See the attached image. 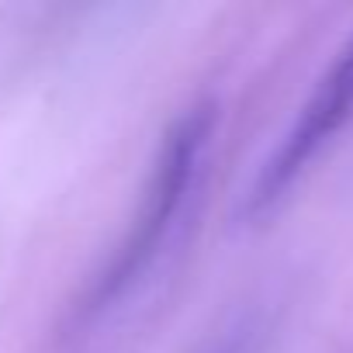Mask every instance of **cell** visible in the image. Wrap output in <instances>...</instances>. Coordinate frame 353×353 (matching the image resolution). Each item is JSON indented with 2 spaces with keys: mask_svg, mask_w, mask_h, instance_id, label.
Returning <instances> with one entry per match:
<instances>
[{
  "mask_svg": "<svg viewBox=\"0 0 353 353\" xmlns=\"http://www.w3.org/2000/svg\"><path fill=\"white\" fill-rule=\"evenodd\" d=\"M212 132H215V114L208 108H194L166 135V145L152 170L142 212H139L132 232L125 236V243L118 246L114 260L94 281V291L87 301L90 312H108L152 270L159 250L170 243L173 229L181 225L188 198L201 184L208 149H212Z\"/></svg>",
  "mask_w": 353,
  "mask_h": 353,
  "instance_id": "6da1fadb",
  "label": "cell"
},
{
  "mask_svg": "<svg viewBox=\"0 0 353 353\" xmlns=\"http://www.w3.org/2000/svg\"><path fill=\"white\" fill-rule=\"evenodd\" d=\"M353 118V35L339 49L329 73L315 83L312 97L298 111L284 142L263 163L250 191V212H263L284 198V191L301 176V170L319 156V149Z\"/></svg>",
  "mask_w": 353,
  "mask_h": 353,
  "instance_id": "7a4b0ae2",
  "label": "cell"
}]
</instances>
